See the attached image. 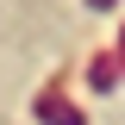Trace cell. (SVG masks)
Returning <instances> with one entry per match:
<instances>
[{
    "mask_svg": "<svg viewBox=\"0 0 125 125\" xmlns=\"http://www.w3.org/2000/svg\"><path fill=\"white\" fill-rule=\"evenodd\" d=\"M31 113H38V119H44V125H88V113H81V106H69V100H62V88H56V81H50V88L38 94V100H31Z\"/></svg>",
    "mask_w": 125,
    "mask_h": 125,
    "instance_id": "obj_1",
    "label": "cell"
},
{
    "mask_svg": "<svg viewBox=\"0 0 125 125\" xmlns=\"http://www.w3.org/2000/svg\"><path fill=\"white\" fill-rule=\"evenodd\" d=\"M113 81H119V50H100V56L88 62V88H94V94H106Z\"/></svg>",
    "mask_w": 125,
    "mask_h": 125,
    "instance_id": "obj_2",
    "label": "cell"
},
{
    "mask_svg": "<svg viewBox=\"0 0 125 125\" xmlns=\"http://www.w3.org/2000/svg\"><path fill=\"white\" fill-rule=\"evenodd\" d=\"M88 6H100V13H106V6H119V0H88Z\"/></svg>",
    "mask_w": 125,
    "mask_h": 125,
    "instance_id": "obj_3",
    "label": "cell"
}]
</instances>
